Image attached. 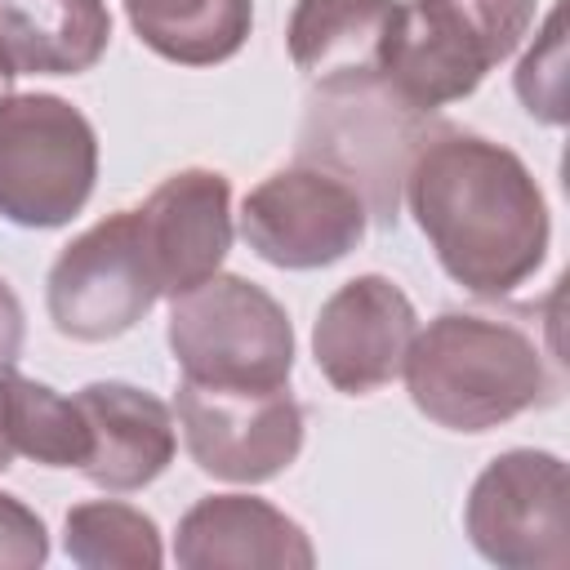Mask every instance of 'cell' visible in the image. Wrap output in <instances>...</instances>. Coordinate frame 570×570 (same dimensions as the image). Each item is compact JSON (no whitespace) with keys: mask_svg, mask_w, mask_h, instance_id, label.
Listing matches in <instances>:
<instances>
[{"mask_svg":"<svg viewBox=\"0 0 570 570\" xmlns=\"http://www.w3.org/2000/svg\"><path fill=\"white\" fill-rule=\"evenodd\" d=\"M401 191L445 276L476 298L512 294L548 258V200L530 165L494 138L428 134Z\"/></svg>","mask_w":570,"mask_h":570,"instance_id":"cell-1","label":"cell"},{"mask_svg":"<svg viewBox=\"0 0 570 570\" xmlns=\"http://www.w3.org/2000/svg\"><path fill=\"white\" fill-rule=\"evenodd\" d=\"M405 387L423 419L450 432H490L557 396L530 330L485 312H441L405 352Z\"/></svg>","mask_w":570,"mask_h":570,"instance_id":"cell-2","label":"cell"},{"mask_svg":"<svg viewBox=\"0 0 570 570\" xmlns=\"http://www.w3.org/2000/svg\"><path fill=\"white\" fill-rule=\"evenodd\" d=\"M534 0H405L383 85L414 111L468 98L530 31Z\"/></svg>","mask_w":570,"mask_h":570,"instance_id":"cell-3","label":"cell"},{"mask_svg":"<svg viewBox=\"0 0 570 570\" xmlns=\"http://www.w3.org/2000/svg\"><path fill=\"white\" fill-rule=\"evenodd\" d=\"M165 338L191 383L289 387L294 325L263 285L236 272H214L174 294Z\"/></svg>","mask_w":570,"mask_h":570,"instance_id":"cell-4","label":"cell"},{"mask_svg":"<svg viewBox=\"0 0 570 570\" xmlns=\"http://www.w3.org/2000/svg\"><path fill=\"white\" fill-rule=\"evenodd\" d=\"M98 178V134L58 94H9L0 102V218L13 227L71 223Z\"/></svg>","mask_w":570,"mask_h":570,"instance_id":"cell-5","label":"cell"},{"mask_svg":"<svg viewBox=\"0 0 570 570\" xmlns=\"http://www.w3.org/2000/svg\"><path fill=\"white\" fill-rule=\"evenodd\" d=\"M423 138L428 111L405 107L383 80L316 89L298 138V160L325 165L347 178L361 191L370 218L392 227L410 156L423 147Z\"/></svg>","mask_w":570,"mask_h":570,"instance_id":"cell-6","label":"cell"},{"mask_svg":"<svg viewBox=\"0 0 570 570\" xmlns=\"http://www.w3.org/2000/svg\"><path fill=\"white\" fill-rule=\"evenodd\" d=\"M160 298V281L151 254L142 245L138 209H116L85 227L49 267L45 307L62 338L107 343L129 334L151 303Z\"/></svg>","mask_w":570,"mask_h":570,"instance_id":"cell-7","label":"cell"},{"mask_svg":"<svg viewBox=\"0 0 570 570\" xmlns=\"http://www.w3.org/2000/svg\"><path fill=\"white\" fill-rule=\"evenodd\" d=\"M463 530L499 570H561L570 561L566 463L552 450H503L468 490Z\"/></svg>","mask_w":570,"mask_h":570,"instance_id":"cell-8","label":"cell"},{"mask_svg":"<svg viewBox=\"0 0 570 570\" xmlns=\"http://www.w3.org/2000/svg\"><path fill=\"white\" fill-rule=\"evenodd\" d=\"M174 414L191 463L218 481H272L303 450V405L289 387H223L183 379Z\"/></svg>","mask_w":570,"mask_h":570,"instance_id":"cell-9","label":"cell"},{"mask_svg":"<svg viewBox=\"0 0 570 570\" xmlns=\"http://www.w3.org/2000/svg\"><path fill=\"white\" fill-rule=\"evenodd\" d=\"M370 227V209L361 191L325 165L298 160L289 169L267 174L240 200V236L245 245L289 272L330 267L347 258Z\"/></svg>","mask_w":570,"mask_h":570,"instance_id":"cell-10","label":"cell"},{"mask_svg":"<svg viewBox=\"0 0 570 570\" xmlns=\"http://www.w3.org/2000/svg\"><path fill=\"white\" fill-rule=\"evenodd\" d=\"M419 334V312L401 285L379 272L343 281L316 312L312 356L316 370L347 396L387 387Z\"/></svg>","mask_w":570,"mask_h":570,"instance_id":"cell-11","label":"cell"},{"mask_svg":"<svg viewBox=\"0 0 570 570\" xmlns=\"http://www.w3.org/2000/svg\"><path fill=\"white\" fill-rule=\"evenodd\" d=\"M142 245L160 294H183L214 276L232 249V183L218 169H178L138 205Z\"/></svg>","mask_w":570,"mask_h":570,"instance_id":"cell-12","label":"cell"},{"mask_svg":"<svg viewBox=\"0 0 570 570\" xmlns=\"http://www.w3.org/2000/svg\"><path fill=\"white\" fill-rule=\"evenodd\" d=\"M183 570H312L316 548L307 530L258 494L196 499L174 534Z\"/></svg>","mask_w":570,"mask_h":570,"instance_id":"cell-13","label":"cell"},{"mask_svg":"<svg viewBox=\"0 0 570 570\" xmlns=\"http://www.w3.org/2000/svg\"><path fill=\"white\" fill-rule=\"evenodd\" d=\"M85 423H89V459L85 476L111 494H129L151 485L178 450L174 410L134 383H85L76 392Z\"/></svg>","mask_w":570,"mask_h":570,"instance_id":"cell-14","label":"cell"},{"mask_svg":"<svg viewBox=\"0 0 570 570\" xmlns=\"http://www.w3.org/2000/svg\"><path fill=\"white\" fill-rule=\"evenodd\" d=\"M401 0H298L285 27L294 67L316 89L383 80Z\"/></svg>","mask_w":570,"mask_h":570,"instance_id":"cell-15","label":"cell"},{"mask_svg":"<svg viewBox=\"0 0 570 570\" xmlns=\"http://www.w3.org/2000/svg\"><path fill=\"white\" fill-rule=\"evenodd\" d=\"M107 45V0H0V62L13 76H80Z\"/></svg>","mask_w":570,"mask_h":570,"instance_id":"cell-16","label":"cell"},{"mask_svg":"<svg viewBox=\"0 0 570 570\" xmlns=\"http://www.w3.org/2000/svg\"><path fill=\"white\" fill-rule=\"evenodd\" d=\"M138 40L178 67H214L240 53L254 0H120Z\"/></svg>","mask_w":570,"mask_h":570,"instance_id":"cell-17","label":"cell"},{"mask_svg":"<svg viewBox=\"0 0 570 570\" xmlns=\"http://www.w3.org/2000/svg\"><path fill=\"white\" fill-rule=\"evenodd\" d=\"M0 432L13 454L36 459L40 468H85L89 459V423L80 401L18 370L0 374Z\"/></svg>","mask_w":570,"mask_h":570,"instance_id":"cell-18","label":"cell"},{"mask_svg":"<svg viewBox=\"0 0 570 570\" xmlns=\"http://www.w3.org/2000/svg\"><path fill=\"white\" fill-rule=\"evenodd\" d=\"M62 548L80 570H156L165 561L156 521L120 499H85L62 521Z\"/></svg>","mask_w":570,"mask_h":570,"instance_id":"cell-19","label":"cell"},{"mask_svg":"<svg viewBox=\"0 0 570 570\" xmlns=\"http://www.w3.org/2000/svg\"><path fill=\"white\" fill-rule=\"evenodd\" d=\"M517 98L543 125L566 120V4H557L517 67Z\"/></svg>","mask_w":570,"mask_h":570,"instance_id":"cell-20","label":"cell"},{"mask_svg":"<svg viewBox=\"0 0 570 570\" xmlns=\"http://www.w3.org/2000/svg\"><path fill=\"white\" fill-rule=\"evenodd\" d=\"M49 561V530L18 494H0V566L36 570Z\"/></svg>","mask_w":570,"mask_h":570,"instance_id":"cell-21","label":"cell"},{"mask_svg":"<svg viewBox=\"0 0 570 570\" xmlns=\"http://www.w3.org/2000/svg\"><path fill=\"white\" fill-rule=\"evenodd\" d=\"M22 343H27V316H22V303H18L13 285L0 276V374L18 370Z\"/></svg>","mask_w":570,"mask_h":570,"instance_id":"cell-22","label":"cell"},{"mask_svg":"<svg viewBox=\"0 0 570 570\" xmlns=\"http://www.w3.org/2000/svg\"><path fill=\"white\" fill-rule=\"evenodd\" d=\"M9 463H13V445H9V441H4V432H0V472H4Z\"/></svg>","mask_w":570,"mask_h":570,"instance_id":"cell-23","label":"cell"},{"mask_svg":"<svg viewBox=\"0 0 570 570\" xmlns=\"http://www.w3.org/2000/svg\"><path fill=\"white\" fill-rule=\"evenodd\" d=\"M9 85H13V71H9V67H4V62H0V102H4V98H9Z\"/></svg>","mask_w":570,"mask_h":570,"instance_id":"cell-24","label":"cell"}]
</instances>
